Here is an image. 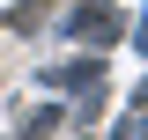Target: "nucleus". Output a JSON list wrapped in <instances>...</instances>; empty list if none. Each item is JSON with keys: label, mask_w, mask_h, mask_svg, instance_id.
Here are the masks:
<instances>
[{"label": "nucleus", "mask_w": 148, "mask_h": 140, "mask_svg": "<svg viewBox=\"0 0 148 140\" xmlns=\"http://www.w3.org/2000/svg\"><path fill=\"white\" fill-rule=\"evenodd\" d=\"M67 30L82 37V44H111V37L126 30V22H119V7H104V0H82V7L67 15Z\"/></svg>", "instance_id": "f257e3e1"}, {"label": "nucleus", "mask_w": 148, "mask_h": 140, "mask_svg": "<svg viewBox=\"0 0 148 140\" xmlns=\"http://www.w3.org/2000/svg\"><path fill=\"white\" fill-rule=\"evenodd\" d=\"M119 140H148V103H141V118H126V125H119Z\"/></svg>", "instance_id": "f03ea898"}, {"label": "nucleus", "mask_w": 148, "mask_h": 140, "mask_svg": "<svg viewBox=\"0 0 148 140\" xmlns=\"http://www.w3.org/2000/svg\"><path fill=\"white\" fill-rule=\"evenodd\" d=\"M133 44H141V52H148V15H141V37H133Z\"/></svg>", "instance_id": "7ed1b4c3"}]
</instances>
